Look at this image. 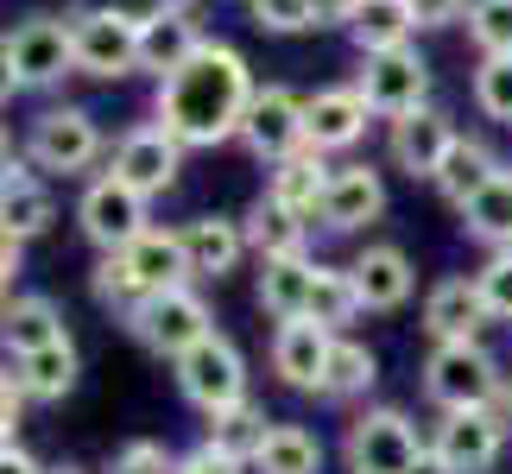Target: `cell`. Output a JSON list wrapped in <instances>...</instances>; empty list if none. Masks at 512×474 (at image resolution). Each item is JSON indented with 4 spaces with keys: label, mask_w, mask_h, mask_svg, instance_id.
Here are the masks:
<instances>
[{
    "label": "cell",
    "mask_w": 512,
    "mask_h": 474,
    "mask_svg": "<svg viewBox=\"0 0 512 474\" xmlns=\"http://www.w3.org/2000/svg\"><path fill=\"white\" fill-rule=\"evenodd\" d=\"M177 474H253V468L222 456V449H209V443H196L190 456H177Z\"/></svg>",
    "instance_id": "obj_45"
},
{
    "label": "cell",
    "mask_w": 512,
    "mask_h": 474,
    "mask_svg": "<svg viewBox=\"0 0 512 474\" xmlns=\"http://www.w3.org/2000/svg\"><path fill=\"white\" fill-rule=\"evenodd\" d=\"M177 234H184V253H190V279H228L253 253L241 215H190Z\"/></svg>",
    "instance_id": "obj_21"
},
{
    "label": "cell",
    "mask_w": 512,
    "mask_h": 474,
    "mask_svg": "<svg viewBox=\"0 0 512 474\" xmlns=\"http://www.w3.org/2000/svg\"><path fill=\"white\" fill-rule=\"evenodd\" d=\"M468 95H475V108H481L494 127H512V57H481Z\"/></svg>",
    "instance_id": "obj_38"
},
{
    "label": "cell",
    "mask_w": 512,
    "mask_h": 474,
    "mask_svg": "<svg viewBox=\"0 0 512 474\" xmlns=\"http://www.w3.org/2000/svg\"><path fill=\"white\" fill-rule=\"evenodd\" d=\"M475 285H481V298H487V316H494V323H512V247L487 253L481 272H475Z\"/></svg>",
    "instance_id": "obj_39"
},
{
    "label": "cell",
    "mask_w": 512,
    "mask_h": 474,
    "mask_svg": "<svg viewBox=\"0 0 512 474\" xmlns=\"http://www.w3.org/2000/svg\"><path fill=\"white\" fill-rule=\"evenodd\" d=\"M26 405H32V392H26V380H19V367L0 361V449L19 443V418H26Z\"/></svg>",
    "instance_id": "obj_43"
},
{
    "label": "cell",
    "mask_w": 512,
    "mask_h": 474,
    "mask_svg": "<svg viewBox=\"0 0 512 474\" xmlns=\"http://www.w3.org/2000/svg\"><path fill=\"white\" fill-rule=\"evenodd\" d=\"M411 474H449V468H443V462H437V456L424 449V456H418V468H411Z\"/></svg>",
    "instance_id": "obj_51"
},
{
    "label": "cell",
    "mask_w": 512,
    "mask_h": 474,
    "mask_svg": "<svg viewBox=\"0 0 512 474\" xmlns=\"http://www.w3.org/2000/svg\"><path fill=\"white\" fill-rule=\"evenodd\" d=\"M310 7H317V26H354V13H361V0H310Z\"/></svg>",
    "instance_id": "obj_47"
},
{
    "label": "cell",
    "mask_w": 512,
    "mask_h": 474,
    "mask_svg": "<svg viewBox=\"0 0 512 474\" xmlns=\"http://www.w3.org/2000/svg\"><path fill=\"white\" fill-rule=\"evenodd\" d=\"M83 7H102V13H114L121 26H133V32H146V26H159V19H171L184 0H76L70 13H83Z\"/></svg>",
    "instance_id": "obj_41"
},
{
    "label": "cell",
    "mask_w": 512,
    "mask_h": 474,
    "mask_svg": "<svg viewBox=\"0 0 512 474\" xmlns=\"http://www.w3.org/2000/svg\"><path fill=\"white\" fill-rule=\"evenodd\" d=\"M89 291H95L102 310H114V323H127V316L152 298V291L140 285V272L127 266V253H102V260L89 266Z\"/></svg>",
    "instance_id": "obj_35"
},
{
    "label": "cell",
    "mask_w": 512,
    "mask_h": 474,
    "mask_svg": "<svg viewBox=\"0 0 512 474\" xmlns=\"http://www.w3.org/2000/svg\"><path fill=\"white\" fill-rule=\"evenodd\" d=\"M380 215H386V177L373 165H361V158L336 165V177H329V190L317 203V222L329 234H367Z\"/></svg>",
    "instance_id": "obj_17"
},
{
    "label": "cell",
    "mask_w": 512,
    "mask_h": 474,
    "mask_svg": "<svg viewBox=\"0 0 512 474\" xmlns=\"http://www.w3.org/2000/svg\"><path fill=\"white\" fill-rule=\"evenodd\" d=\"M506 367L487 342H430L424 354V399L437 411H487L500 405Z\"/></svg>",
    "instance_id": "obj_2"
},
{
    "label": "cell",
    "mask_w": 512,
    "mask_h": 474,
    "mask_svg": "<svg viewBox=\"0 0 512 474\" xmlns=\"http://www.w3.org/2000/svg\"><path fill=\"white\" fill-rule=\"evenodd\" d=\"M13 165V133H7V121H0V171Z\"/></svg>",
    "instance_id": "obj_50"
},
{
    "label": "cell",
    "mask_w": 512,
    "mask_h": 474,
    "mask_svg": "<svg viewBox=\"0 0 512 474\" xmlns=\"http://www.w3.org/2000/svg\"><path fill=\"white\" fill-rule=\"evenodd\" d=\"M76 228H83V241L95 253H127L152 228V196L121 184L114 171H95L83 196H76Z\"/></svg>",
    "instance_id": "obj_6"
},
{
    "label": "cell",
    "mask_w": 512,
    "mask_h": 474,
    "mask_svg": "<svg viewBox=\"0 0 512 474\" xmlns=\"http://www.w3.org/2000/svg\"><path fill=\"white\" fill-rule=\"evenodd\" d=\"M177 373V392H184V405H196L203 418H215V411H228V405H241L247 399V354L228 342L222 329L203 335L184 361H171Z\"/></svg>",
    "instance_id": "obj_7"
},
{
    "label": "cell",
    "mask_w": 512,
    "mask_h": 474,
    "mask_svg": "<svg viewBox=\"0 0 512 474\" xmlns=\"http://www.w3.org/2000/svg\"><path fill=\"white\" fill-rule=\"evenodd\" d=\"M500 171H506V165H500V152L487 146V140H475V133H462V140L449 146V158H443V171L430 177V184H437V196H443L449 209H462L468 196H481V190L494 184Z\"/></svg>",
    "instance_id": "obj_25"
},
{
    "label": "cell",
    "mask_w": 512,
    "mask_h": 474,
    "mask_svg": "<svg viewBox=\"0 0 512 474\" xmlns=\"http://www.w3.org/2000/svg\"><path fill=\"white\" fill-rule=\"evenodd\" d=\"M310 316H317L323 329H336V335H348V323H361V291H354V272L348 266H317V291H310Z\"/></svg>",
    "instance_id": "obj_36"
},
{
    "label": "cell",
    "mask_w": 512,
    "mask_h": 474,
    "mask_svg": "<svg viewBox=\"0 0 512 474\" xmlns=\"http://www.w3.org/2000/svg\"><path fill=\"white\" fill-rule=\"evenodd\" d=\"M462 133H456V121L430 102V108H418V114H405V121H386V165L392 171H405L411 184H430V177L443 171V158H449V146H456Z\"/></svg>",
    "instance_id": "obj_14"
},
{
    "label": "cell",
    "mask_w": 512,
    "mask_h": 474,
    "mask_svg": "<svg viewBox=\"0 0 512 474\" xmlns=\"http://www.w3.org/2000/svg\"><path fill=\"white\" fill-rule=\"evenodd\" d=\"M266 196H279V203L291 209H304L310 222H317V203H323V190H329V177H336V165H329V152L317 146H298L291 158H279V165H266Z\"/></svg>",
    "instance_id": "obj_27"
},
{
    "label": "cell",
    "mask_w": 512,
    "mask_h": 474,
    "mask_svg": "<svg viewBox=\"0 0 512 474\" xmlns=\"http://www.w3.org/2000/svg\"><path fill=\"white\" fill-rule=\"evenodd\" d=\"M411 19H418V32L456 26V19H468V0H411Z\"/></svg>",
    "instance_id": "obj_46"
},
{
    "label": "cell",
    "mask_w": 512,
    "mask_h": 474,
    "mask_svg": "<svg viewBox=\"0 0 512 474\" xmlns=\"http://www.w3.org/2000/svg\"><path fill=\"white\" fill-rule=\"evenodd\" d=\"M19 266H26V241L13 228H0V310L19 298Z\"/></svg>",
    "instance_id": "obj_44"
},
{
    "label": "cell",
    "mask_w": 512,
    "mask_h": 474,
    "mask_svg": "<svg viewBox=\"0 0 512 474\" xmlns=\"http://www.w3.org/2000/svg\"><path fill=\"white\" fill-rule=\"evenodd\" d=\"M500 418L512 424V373H506V386H500Z\"/></svg>",
    "instance_id": "obj_52"
},
{
    "label": "cell",
    "mask_w": 512,
    "mask_h": 474,
    "mask_svg": "<svg viewBox=\"0 0 512 474\" xmlns=\"http://www.w3.org/2000/svg\"><path fill=\"white\" fill-rule=\"evenodd\" d=\"M253 95H260V83H253L247 57L234 51L228 38H203V51L152 89V121L184 152H209V146L241 140V121H247Z\"/></svg>",
    "instance_id": "obj_1"
},
{
    "label": "cell",
    "mask_w": 512,
    "mask_h": 474,
    "mask_svg": "<svg viewBox=\"0 0 512 474\" xmlns=\"http://www.w3.org/2000/svg\"><path fill=\"white\" fill-rule=\"evenodd\" d=\"M0 474H45V462H38L26 443H7L0 449Z\"/></svg>",
    "instance_id": "obj_48"
},
{
    "label": "cell",
    "mask_w": 512,
    "mask_h": 474,
    "mask_svg": "<svg viewBox=\"0 0 512 474\" xmlns=\"http://www.w3.org/2000/svg\"><path fill=\"white\" fill-rule=\"evenodd\" d=\"M45 474H89V468H76V462H57V468H45Z\"/></svg>",
    "instance_id": "obj_53"
},
{
    "label": "cell",
    "mask_w": 512,
    "mask_h": 474,
    "mask_svg": "<svg viewBox=\"0 0 512 474\" xmlns=\"http://www.w3.org/2000/svg\"><path fill=\"white\" fill-rule=\"evenodd\" d=\"M253 474H323V437L310 424H285V418H272L266 430V443H260V456L247 462Z\"/></svg>",
    "instance_id": "obj_29"
},
{
    "label": "cell",
    "mask_w": 512,
    "mask_h": 474,
    "mask_svg": "<svg viewBox=\"0 0 512 474\" xmlns=\"http://www.w3.org/2000/svg\"><path fill=\"white\" fill-rule=\"evenodd\" d=\"M304 102H310V95H298L291 83H266L260 95H253L247 121H241V146L260 158V165L291 158L304 146Z\"/></svg>",
    "instance_id": "obj_13"
},
{
    "label": "cell",
    "mask_w": 512,
    "mask_h": 474,
    "mask_svg": "<svg viewBox=\"0 0 512 474\" xmlns=\"http://www.w3.org/2000/svg\"><path fill=\"white\" fill-rule=\"evenodd\" d=\"M247 19L260 32H310L317 26V7H310V0H247Z\"/></svg>",
    "instance_id": "obj_40"
},
{
    "label": "cell",
    "mask_w": 512,
    "mask_h": 474,
    "mask_svg": "<svg viewBox=\"0 0 512 474\" xmlns=\"http://www.w3.org/2000/svg\"><path fill=\"white\" fill-rule=\"evenodd\" d=\"M481 329H494L487 298L475 285V272H449L424 291V335L430 342H481Z\"/></svg>",
    "instance_id": "obj_18"
},
{
    "label": "cell",
    "mask_w": 512,
    "mask_h": 474,
    "mask_svg": "<svg viewBox=\"0 0 512 474\" xmlns=\"http://www.w3.org/2000/svg\"><path fill=\"white\" fill-rule=\"evenodd\" d=\"M380 121V114L367 108V95L354 89V83H329L317 89L304 102V146H317V152H354L367 140V127Z\"/></svg>",
    "instance_id": "obj_16"
},
{
    "label": "cell",
    "mask_w": 512,
    "mask_h": 474,
    "mask_svg": "<svg viewBox=\"0 0 512 474\" xmlns=\"http://www.w3.org/2000/svg\"><path fill=\"white\" fill-rule=\"evenodd\" d=\"M266 430H272L266 405L241 399V405L215 411L209 430H203V443H209V449H222V456H234V462H253V456H260V443H266Z\"/></svg>",
    "instance_id": "obj_34"
},
{
    "label": "cell",
    "mask_w": 512,
    "mask_h": 474,
    "mask_svg": "<svg viewBox=\"0 0 512 474\" xmlns=\"http://www.w3.org/2000/svg\"><path fill=\"white\" fill-rule=\"evenodd\" d=\"M348 272H354V291H361V310H380V316L405 310L411 291H418V266H411V253L392 247V241H367L348 260Z\"/></svg>",
    "instance_id": "obj_19"
},
{
    "label": "cell",
    "mask_w": 512,
    "mask_h": 474,
    "mask_svg": "<svg viewBox=\"0 0 512 474\" xmlns=\"http://www.w3.org/2000/svg\"><path fill=\"white\" fill-rule=\"evenodd\" d=\"M456 215H462V234H468V241H481L487 253L512 247V165H506L481 196H468Z\"/></svg>",
    "instance_id": "obj_31"
},
{
    "label": "cell",
    "mask_w": 512,
    "mask_h": 474,
    "mask_svg": "<svg viewBox=\"0 0 512 474\" xmlns=\"http://www.w3.org/2000/svg\"><path fill=\"white\" fill-rule=\"evenodd\" d=\"M7 45H13V64H19V83L26 89H57L64 76H76V26H70V13H26L7 32Z\"/></svg>",
    "instance_id": "obj_9"
},
{
    "label": "cell",
    "mask_w": 512,
    "mask_h": 474,
    "mask_svg": "<svg viewBox=\"0 0 512 474\" xmlns=\"http://www.w3.org/2000/svg\"><path fill=\"white\" fill-rule=\"evenodd\" d=\"M241 222H247V247L260 253V260H291V253H310V228H317L304 209L279 203V196H260Z\"/></svg>",
    "instance_id": "obj_23"
},
{
    "label": "cell",
    "mask_w": 512,
    "mask_h": 474,
    "mask_svg": "<svg viewBox=\"0 0 512 474\" xmlns=\"http://www.w3.org/2000/svg\"><path fill=\"white\" fill-rule=\"evenodd\" d=\"M127 266L140 272V285H146V291L190 285V253H184V234H177V228H146L140 241L127 247Z\"/></svg>",
    "instance_id": "obj_30"
},
{
    "label": "cell",
    "mask_w": 512,
    "mask_h": 474,
    "mask_svg": "<svg viewBox=\"0 0 512 474\" xmlns=\"http://www.w3.org/2000/svg\"><path fill=\"white\" fill-rule=\"evenodd\" d=\"M411 32H418V19H411V0H361V13H354V51H399L411 45Z\"/></svg>",
    "instance_id": "obj_33"
},
{
    "label": "cell",
    "mask_w": 512,
    "mask_h": 474,
    "mask_svg": "<svg viewBox=\"0 0 512 474\" xmlns=\"http://www.w3.org/2000/svg\"><path fill=\"white\" fill-rule=\"evenodd\" d=\"M380 386V354L354 335H336V354H329V380H323V399L329 405H361L367 392Z\"/></svg>",
    "instance_id": "obj_32"
},
{
    "label": "cell",
    "mask_w": 512,
    "mask_h": 474,
    "mask_svg": "<svg viewBox=\"0 0 512 474\" xmlns=\"http://www.w3.org/2000/svg\"><path fill=\"white\" fill-rule=\"evenodd\" d=\"M317 266L310 253H291V260H260V310L272 323H298L310 316V291H317Z\"/></svg>",
    "instance_id": "obj_24"
},
{
    "label": "cell",
    "mask_w": 512,
    "mask_h": 474,
    "mask_svg": "<svg viewBox=\"0 0 512 474\" xmlns=\"http://www.w3.org/2000/svg\"><path fill=\"white\" fill-rule=\"evenodd\" d=\"M64 335H70L64 310H57L45 291H19V298L0 310V354H7V361H26V354L64 342Z\"/></svg>",
    "instance_id": "obj_22"
},
{
    "label": "cell",
    "mask_w": 512,
    "mask_h": 474,
    "mask_svg": "<svg viewBox=\"0 0 512 474\" xmlns=\"http://www.w3.org/2000/svg\"><path fill=\"white\" fill-rule=\"evenodd\" d=\"M51 222H57V196L45 184V171L32 158H13L0 171V228H13L19 241H38V234H51Z\"/></svg>",
    "instance_id": "obj_20"
},
{
    "label": "cell",
    "mask_w": 512,
    "mask_h": 474,
    "mask_svg": "<svg viewBox=\"0 0 512 474\" xmlns=\"http://www.w3.org/2000/svg\"><path fill=\"white\" fill-rule=\"evenodd\" d=\"M354 89L367 95V108L380 114V121H405V114L430 108V64L418 57V45L367 51L361 70H354Z\"/></svg>",
    "instance_id": "obj_8"
},
{
    "label": "cell",
    "mask_w": 512,
    "mask_h": 474,
    "mask_svg": "<svg viewBox=\"0 0 512 474\" xmlns=\"http://www.w3.org/2000/svg\"><path fill=\"white\" fill-rule=\"evenodd\" d=\"M102 121H95L89 108H76V102H51V108H38L32 114V127H26V158L45 177H83L102 165Z\"/></svg>",
    "instance_id": "obj_3"
},
{
    "label": "cell",
    "mask_w": 512,
    "mask_h": 474,
    "mask_svg": "<svg viewBox=\"0 0 512 474\" xmlns=\"http://www.w3.org/2000/svg\"><path fill=\"white\" fill-rule=\"evenodd\" d=\"M512 424L500 418V405L487 411H443L437 430H430V456H437L449 474H487L506 456Z\"/></svg>",
    "instance_id": "obj_10"
},
{
    "label": "cell",
    "mask_w": 512,
    "mask_h": 474,
    "mask_svg": "<svg viewBox=\"0 0 512 474\" xmlns=\"http://www.w3.org/2000/svg\"><path fill=\"white\" fill-rule=\"evenodd\" d=\"M272 373L279 386L291 392H317L323 399V380H329V354H336V329H323L317 316H298V323H279L272 329Z\"/></svg>",
    "instance_id": "obj_15"
},
{
    "label": "cell",
    "mask_w": 512,
    "mask_h": 474,
    "mask_svg": "<svg viewBox=\"0 0 512 474\" xmlns=\"http://www.w3.org/2000/svg\"><path fill=\"white\" fill-rule=\"evenodd\" d=\"M19 89H26V83H19V64H13V45H7V38H0V108H7L13 102V95Z\"/></svg>",
    "instance_id": "obj_49"
},
{
    "label": "cell",
    "mask_w": 512,
    "mask_h": 474,
    "mask_svg": "<svg viewBox=\"0 0 512 474\" xmlns=\"http://www.w3.org/2000/svg\"><path fill=\"white\" fill-rule=\"evenodd\" d=\"M114 474H177V456L159 437H133L114 449Z\"/></svg>",
    "instance_id": "obj_42"
},
{
    "label": "cell",
    "mask_w": 512,
    "mask_h": 474,
    "mask_svg": "<svg viewBox=\"0 0 512 474\" xmlns=\"http://www.w3.org/2000/svg\"><path fill=\"white\" fill-rule=\"evenodd\" d=\"M13 367H19V380H26L32 405H64L76 392V380H83V354H76L70 335L51 342V348H38V354H26V361H13Z\"/></svg>",
    "instance_id": "obj_28"
},
{
    "label": "cell",
    "mask_w": 512,
    "mask_h": 474,
    "mask_svg": "<svg viewBox=\"0 0 512 474\" xmlns=\"http://www.w3.org/2000/svg\"><path fill=\"white\" fill-rule=\"evenodd\" d=\"M462 26L481 57H512V0H468Z\"/></svg>",
    "instance_id": "obj_37"
},
{
    "label": "cell",
    "mask_w": 512,
    "mask_h": 474,
    "mask_svg": "<svg viewBox=\"0 0 512 474\" xmlns=\"http://www.w3.org/2000/svg\"><path fill=\"white\" fill-rule=\"evenodd\" d=\"M127 335L146 354H159V361H184L203 335H215V316H209L196 285H171V291H152V298L127 316Z\"/></svg>",
    "instance_id": "obj_5"
},
{
    "label": "cell",
    "mask_w": 512,
    "mask_h": 474,
    "mask_svg": "<svg viewBox=\"0 0 512 474\" xmlns=\"http://www.w3.org/2000/svg\"><path fill=\"white\" fill-rule=\"evenodd\" d=\"M108 171L121 177V184H133L140 196H165V190H177V177H184V146H177L159 121H133L121 140H114Z\"/></svg>",
    "instance_id": "obj_11"
},
{
    "label": "cell",
    "mask_w": 512,
    "mask_h": 474,
    "mask_svg": "<svg viewBox=\"0 0 512 474\" xmlns=\"http://www.w3.org/2000/svg\"><path fill=\"white\" fill-rule=\"evenodd\" d=\"M424 449H430V437H418L411 411L367 405V411H354V418H348L342 462H348V474H411Z\"/></svg>",
    "instance_id": "obj_4"
},
{
    "label": "cell",
    "mask_w": 512,
    "mask_h": 474,
    "mask_svg": "<svg viewBox=\"0 0 512 474\" xmlns=\"http://www.w3.org/2000/svg\"><path fill=\"white\" fill-rule=\"evenodd\" d=\"M196 51H203V26L190 19V7H177L171 19H159V26L140 32V76L165 83V76H177Z\"/></svg>",
    "instance_id": "obj_26"
},
{
    "label": "cell",
    "mask_w": 512,
    "mask_h": 474,
    "mask_svg": "<svg viewBox=\"0 0 512 474\" xmlns=\"http://www.w3.org/2000/svg\"><path fill=\"white\" fill-rule=\"evenodd\" d=\"M70 26H76V76H89V83H127V76H140V32L133 26H121L102 7L70 13Z\"/></svg>",
    "instance_id": "obj_12"
}]
</instances>
